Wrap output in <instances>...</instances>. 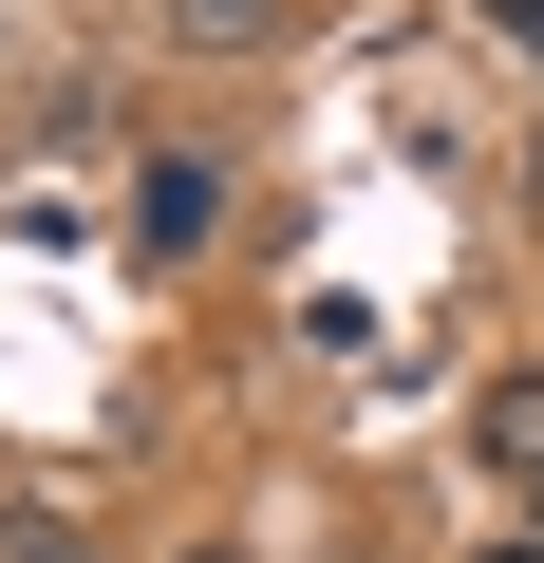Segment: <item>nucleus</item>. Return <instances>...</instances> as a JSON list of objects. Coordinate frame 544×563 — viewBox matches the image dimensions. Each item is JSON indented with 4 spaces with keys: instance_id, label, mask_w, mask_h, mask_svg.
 I'll list each match as a JSON object with an SVG mask.
<instances>
[{
    "instance_id": "nucleus-3",
    "label": "nucleus",
    "mask_w": 544,
    "mask_h": 563,
    "mask_svg": "<svg viewBox=\"0 0 544 563\" xmlns=\"http://www.w3.org/2000/svg\"><path fill=\"white\" fill-rule=\"evenodd\" d=\"M151 38H169V57H263L282 0H151Z\"/></svg>"
},
{
    "instance_id": "nucleus-8",
    "label": "nucleus",
    "mask_w": 544,
    "mask_h": 563,
    "mask_svg": "<svg viewBox=\"0 0 544 563\" xmlns=\"http://www.w3.org/2000/svg\"><path fill=\"white\" fill-rule=\"evenodd\" d=\"M525 526H544V488H525Z\"/></svg>"
},
{
    "instance_id": "nucleus-4",
    "label": "nucleus",
    "mask_w": 544,
    "mask_h": 563,
    "mask_svg": "<svg viewBox=\"0 0 544 563\" xmlns=\"http://www.w3.org/2000/svg\"><path fill=\"white\" fill-rule=\"evenodd\" d=\"M0 563H95V526L76 507H0Z\"/></svg>"
},
{
    "instance_id": "nucleus-2",
    "label": "nucleus",
    "mask_w": 544,
    "mask_h": 563,
    "mask_svg": "<svg viewBox=\"0 0 544 563\" xmlns=\"http://www.w3.org/2000/svg\"><path fill=\"white\" fill-rule=\"evenodd\" d=\"M469 451H488L507 488H544V376H488V395H469Z\"/></svg>"
},
{
    "instance_id": "nucleus-6",
    "label": "nucleus",
    "mask_w": 544,
    "mask_h": 563,
    "mask_svg": "<svg viewBox=\"0 0 544 563\" xmlns=\"http://www.w3.org/2000/svg\"><path fill=\"white\" fill-rule=\"evenodd\" d=\"M469 563H544V526H507V544H469Z\"/></svg>"
},
{
    "instance_id": "nucleus-7",
    "label": "nucleus",
    "mask_w": 544,
    "mask_h": 563,
    "mask_svg": "<svg viewBox=\"0 0 544 563\" xmlns=\"http://www.w3.org/2000/svg\"><path fill=\"white\" fill-rule=\"evenodd\" d=\"M188 563H244V544H188Z\"/></svg>"
},
{
    "instance_id": "nucleus-1",
    "label": "nucleus",
    "mask_w": 544,
    "mask_h": 563,
    "mask_svg": "<svg viewBox=\"0 0 544 563\" xmlns=\"http://www.w3.org/2000/svg\"><path fill=\"white\" fill-rule=\"evenodd\" d=\"M207 225H225V188H207V151H151V169H132V244H151V263H188Z\"/></svg>"
},
{
    "instance_id": "nucleus-5",
    "label": "nucleus",
    "mask_w": 544,
    "mask_h": 563,
    "mask_svg": "<svg viewBox=\"0 0 544 563\" xmlns=\"http://www.w3.org/2000/svg\"><path fill=\"white\" fill-rule=\"evenodd\" d=\"M488 20H507V38H525V57H544V0H488Z\"/></svg>"
}]
</instances>
